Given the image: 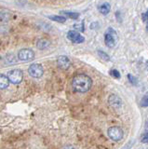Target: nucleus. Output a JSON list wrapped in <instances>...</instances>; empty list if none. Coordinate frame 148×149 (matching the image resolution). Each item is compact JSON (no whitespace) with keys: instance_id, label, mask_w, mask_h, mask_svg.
<instances>
[{"instance_id":"9b49d317","label":"nucleus","mask_w":148,"mask_h":149,"mask_svg":"<svg viewBox=\"0 0 148 149\" xmlns=\"http://www.w3.org/2000/svg\"><path fill=\"white\" fill-rule=\"evenodd\" d=\"M8 85H10V80H8V76L0 74V90L8 88Z\"/></svg>"},{"instance_id":"b1692460","label":"nucleus","mask_w":148,"mask_h":149,"mask_svg":"<svg viewBox=\"0 0 148 149\" xmlns=\"http://www.w3.org/2000/svg\"><path fill=\"white\" fill-rule=\"evenodd\" d=\"M145 65H146V68L148 69V61H147V62H146V63H145Z\"/></svg>"},{"instance_id":"9d476101","label":"nucleus","mask_w":148,"mask_h":149,"mask_svg":"<svg viewBox=\"0 0 148 149\" xmlns=\"http://www.w3.org/2000/svg\"><path fill=\"white\" fill-rule=\"evenodd\" d=\"M50 45V41L47 38H40L36 42V48L38 49H45L49 48Z\"/></svg>"},{"instance_id":"6ab92c4d","label":"nucleus","mask_w":148,"mask_h":149,"mask_svg":"<svg viewBox=\"0 0 148 149\" xmlns=\"http://www.w3.org/2000/svg\"><path fill=\"white\" fill-rule=\"evenodd\" d=\"M98 54H99V56L100 57L103 59L104 61H109L110 60V57H109V55L107 54V53H105L104 51H101V50H98Z\"/></svg>"},{"instance_id":"4be33fe9","label":"nucleus","mask_w":148,"mask_h":149,"mask_svg":"<svg viewBox=\"0 0 148 149\" xmlns=\"http://www.w3.org/2000/svg\"><path fill=\"white\" fill-rule=\"evenodd\" d=\"M142 143H148V132H146L145 134H143V135H142Z\"/></svg>"},{"instance_id":"20e7f679","label":"nucleus","mask_w":148,"mask_h":149,"mask_svg":"<svg viewBox=\"0 0 148 149\" xmlns=\"http://www.w3.org/2000/svg\"><path fill=\"white\" fill-rule=\"evenodd\" d=\"M28 73L32 77L35 78H39L43 76L44 74V69L42 65L39 63H33L31 64L28 68Z\"/></svg>"},{"instance_id":"393cba45","label":"nucleus","mask_w":148,"mask_h":149,"mask_svg":"<svg viewBox=\"0 0 148 149\" xmlns=\"http://www.w3.org/2000/svg\"><path fill=\"white\" fill-rule=\"evenodd\" d=\"M146 30H147V31H148V24H147V25H146Z\"/></svg>"},{"instance_id":"a211bd4d","label":"nucleus","mask_w":148,"mask_h":149,"mask_svg":"<svg viewBox=\"0 0 148 149\" xmlns=\"http://www.w3.org/2000/svg\"><path fill=\"white\" fill-rule=\"evenodd\" d=\"M109 74H110V76H111V77H113L114 78H117V79L120 78V73L117 71V69H112V70H110Z\"/></svg>"},{"instance_id":"412c9836","label":"nucleus","mask_w":148,"mask_h":149,"mask_svg":"<svg viewBox=\"0 0 148 149\" xmlns=\"http://www.w3.org/2000/svg\"><path fill=\"white\" fill-rule=\"evenodd\" d=\"M128 79H129V81L131 82V84H133V85H136V84H137V79L134 77L133 76H131V74H128Z\"/></svg>"},{"instance_id":"f257e3e1","label":"nucleus","mask_w":148,"mask_h":149,"mask_svg":"<svg viewBox=\"0 0 148 149\" xmlns=\"http://www.w3.org/2000/svg\"><path fill=\"white\" fill-rule=\"evenodd\" d=\"M91 85H92L91 78L84 74H76V77H74L72 80L73 88L76 91L80 93L87 92L91 88Z\"/></svg>"},{"instance_id":"2eb2a0df","label":"nucleus","mask_w":148,"mask_h":149,"mask_svg":"<svg viewBox=\"0 0 148 149\" xmlns=\"http://www.w3.org/2000/svg\"><path fill=\"white\" fill-rule=\"evenodd\" d=\"M5 62L7 64H13L16 63V58L13 54H8L5 57Z\"/></svg>"},{"instance_id":"39448f33","label":"nucleus","mask_w":148,"mask_h":149,"mask_svg":"<svg viewBox=\"0 0 148 149\" xmlns=\"http://www.w3.org/2000/svg\"><path fill=\"white\" fill-rule=\"evenodd\" d=\"M107 133H108L109 138L115 142L120 141V140L123 138V130L119 127H117V126L109 128Z\"/></svg>"},{"instance_id":"1a4fd4ad","label":"nucleus","mask_w":148,"mask_h":149,"mask_svg":"<svg viewBox=\"0 0 148 149\" xmlns=\"http://www.w3.org/2000/svg\"><path fill=\"white\" fill-rule=\"evenodd\" d=\"M108 102L111 104V106H113V107H120L122 104V102L120 100V98L115 94H112L109 96Z\"/></svg>"},{"instance_id":"f03ea898","label":"nucleus","mask_w":148,"mask_h":149,"mask_svg":"<svg viewBox=\"0 0 148 149\" xmlns=\"http://www.w3.org/2000/svg\"><path fill=\"white\" fill-rule=\"evenodd\" d=\"M8 78L10 82L13 84H19L22 82V78H24V74H22V70L14 69L8 73Z\"/></svg>"},{"instance_id":"4468645a","label":"nucleus","mask_w":148,"mask_h":149,"mask_svg":"<svg viewBox=\"0 0 148 149\" xmlns=\"http://www.w3.org/2000/svg\"><path fill=\"white\" fill-rule=\"evenodd\" d=\"M62 14L65 15L66 17L70 18V19H74L76 20L78 17H79V13H76V12H71V11H61Z\"/></svg>"},{"instance_id":"7ed1b4c3","label":"nucleus","mask_w":148,"mask_h":149,"mask_svg":"<svg viewBox=\"0 0 148 149\" xmlns=\"http://www.w3.org/2000/svg\"><path fill=\"white\" fill-rule=\"evenodd\" d=\"M115 38H117V33L113 28H108L104 35V43L109 48H113L115 44Z\"/></svg>"},{"instance_id":"0eeeda50","label":"nucleus","mask_w":148,"mask_h":149,"mask_svg":"<svg viewBox=\"0 0 148 149\" xmlns=\"http://www.w3.org/2000/svg\"><path fill=\"white\" fill-rule=\"evenodd\" d=\"M67 37L69 40H71L73 43H76V44H79V43H83L85 41L84 36H82L79 33L76 32V31H69L67 33Z\"/></svg>"},{"instance_id":"f8f14e48","label":"nucleus","mask_w":148,"mask_h":149,"mask_svg":"<svg viewBox=\"0 0 148 149\" xmlns=\"http://www.w3.org/2000/svg\"><path fill=\"white\" fill-rule=\"evenodd\" d=\"M10 17H11L10 12L6 10V9H4V10L0 11V21H2V22H8L10 19Z\"/></svg>"},{"instance_id":"423d86ee","label":"nucleus","mask_w":148,"mask_h":149,"mask_svg":"<svg viewBox=\"0 0 148 149\" xmlns=\"http://www.w3.org/2000/svg\"><path fill=\"white\" fill-rule=\"evenodd\" d=\"M18 58L24 62L32 61L35 58V52L30 49H22L18 52Z\"/></svg>"},{"instance_id":"dca6fc26","label":"nucleus","mask_w":148,"mask_h":149,"mask_svg":"<svg viewBox=\"0 0 148 149\" xmlns=\"http://www.w3.org/2000/svg\"><path fill=\"white\" fill-rule=\"evenodd\" d=\"M49 18L50 19V20L55 21V22H60V23H63L66 21V18L63 17V16H49Z\"/></svg>"},{"instance_id":"6e6552de","label":"nucleus","mask_w":148,"mask_h":149,"mask_svg":"<svg viewBox=\"0 0 148 149\" xmlns=\"http://www.w3.org/2000/svg\"><path fill=\"white\" fill-rule=\"evenodd\" d=\"M57 65L61 69L66 70L71 66V61L69 60L67 56H64V55L59 56L57 58Z\"/></svg>"},{"instance_id":"f3484780","label":"nucleus","mask_w":148,"mask_h":149,"mask_svg":"<svg viewBox=\"0 0 148 149\" xmlns=\"http://www.w3.org/2000/svg\"><path fill=\"white\" fill-rule=\"evenodd\" d=\"M140 105L142 107H147L148 106V92H146L143 97L142 98V100L140 102Z\"/></svg>"},{"instance_id":"5701e85b","label":"nucleus","mask_w":148,"mask_h":149,"mask_svg":"<svg viewBox=\"0 0 148 149\" xmlns=\"http://www.w3.org/2000/svg\"><path fill=\"white\" fill-rule=\"evenodd\" d=\"M142 21L145 22H148V11H146L145 13H142Z\"/></svg>"},{"instance_id":"aec40b11","label":"nucleus","mask_w":148,"mask_h":149,"mask_svg":"<svg viewBox=\"0 0 148 149\" xmlns=\"http://www.w3.org/2000/svg\"><path fill=\"white\" fill-rule=\"evenodd\" d=\"M74 28H75L76 30L77 31H80V32H83L84 31V22H79V23H76L75 25H74Z\"/></svg>"},{"instance_id":"ddd939ff","label":"nucleus","mask_w":148,"mask_h":149,"mask_svg":"<svg viewBox=\"0 0 148 149\" xmlns=\"http://www.w3.org/2000/svg\"><path fill=\"white\" fill-rule=\"evenodd\" d=\"M99 11L103 14V15H107L110 11V5L108 3H104L101 6L99 7Z\"/></svg>"},{"instance_id":"a878e982","label":"nucleus","mask_w":148,"mask_h":149,"mask_svg":"<svg viewBox=\"0 0 148 149\" xmlns=\"http://www.w3.org/2000/svg\"><path fill=\"white\" fill-rule=\"evenodd\" d=\"M147 125H148V121H147Z\"/></svg>"}]
</instances>
